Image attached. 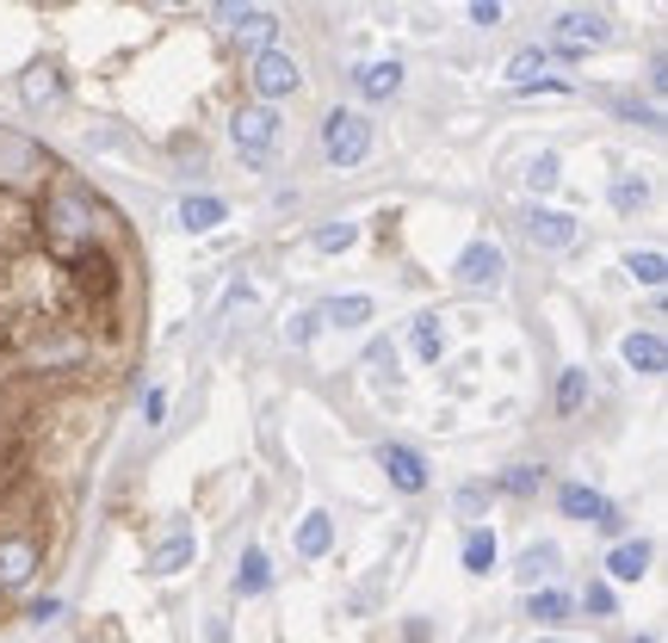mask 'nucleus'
<instances>
[{"label": "nucleus", "mask_w": 668, "mask_h": 643, "mask_svg": "<svg viewBox=\"0 0 668 643\" xmlns=\"http://www.w3.org/2000/svg\"><path fill=\"white\" fill-rule=\"evenodd\" d=\"M57 173L50 149L0 131V606L57 557L131 372V247L57 242L44 223Z\"/></svg>", "instance_id": "f257e3e1"}, {"label": "nucleus", "mask_w": 668, "mask_h": 643, "mask_svg": "<svg viewBox=\"0 0 668 643\" xmlns=\"http://www.w3.org/2000/svg\"><path fill=\"white\" fill-rule=\"evenodd\" d=\"M365 149H372V118L365 112H328L323 118V155L335 161V168L365 161Z\"/></svg>", "instance_id": "f03ea898"}, {"label": "nucleus", "mask_w": 668, "mask_h": 643, "mask_svg": "<svg viewBox=\"0 0 668 643\" xmlns=\"http://www.w3.org/2000/svg\"><path fill=\"white\" fill-rule=\"evenodd\" d=\"M230 136H235V155H242L248 168H260L272 155V143H279V112H272V106H242Z\"/></svg>", "instance_id": "7ed1b4c3"}, {"label": "nucleus", "mask_w": 668, "mask_h": 643, "mask_svg": "<svg viewBox=\"0 0 668 643\" xmlns=\"http://www.w3.org/2000/svg\"><path fill=\"white\" fill-rule=\"evenodd\" d=\"M248 87L260 94V106H272V99L297 94V87H304V75H297V62H291L286 50H260V57H254V69H248Z\"/></svg>", "instance_id": "20e7f679"}, {"label": "nucleus", "mask_w": 668, "mask_h": 643, "mask_svg": "<svg viewBox=\"0 0 668 643\" xmlns=\"http://www.w3.org/2000/svg\"><path fill=\"white\" fill-rule=\"evenodd\" d=\"M607 38H612L607 13H563L557 20V50L563 57H582V50H594V44H607Z\"/></svg>", "instance_id": "39448f33"}, {"label": "nucleus", "mask_w": 668, "mask_h": 643, "mask_svg": "<svg viewBox=\"0 0 668 643\" xmlns=\"http://www.w3.org/2000/svg\"><path fill=\"white\" fill-rule=\"evenodd\" d=\"M557 501H563V513H570V520H588V526H600V532H619V508H612L607 495L582 489V483H563V489H557Z\"/></svg>", "instance_id": "423d86ee"}, {"label": "nucleus", "mask_w": 668, "mask_h": 643, "mask_svg": "<svg viewBox=\"0 0 668 643\" xmlns=\"http://www.w3.org/2000/svg\"><path fill=\"white\" fill-rule=\"evenodd\" d=\"M378 464H384V476H390L402 495L427 489V458H421L415 446H378Z\"/></svg>", "instance_id": "0eeeda50"}, {"label": "nucleus", "mask_w": 668, "mask_h": 643, "mask_svg": "<svg viewBox=\"0 0 668 643\" xmlns=\"http://www.w3.org/2000/svg\"><path fill=\"white\" fill-rule=\"evenodd\" d=\"M452 272H459V284H471V291H483V284L496 291V284H501V247L496 242H471Z\"/></svg>", "instance_id": "6e6552de"}, {"label": "nucleus", "mask_w": 668, "mask_h": 643, "mask_svg": "<svg viewBox=\"0 0 668 643\" xmlns=\"http://www.w3.org/2000/svg\"><path fill=\"white\" fill-rule=\"evenodd\" d=\"M353 87H360L365 99H390L402 87V62H365L360 75H353Z\"/></svg>", "instance_id": "1a4fd4ad"}, {"label": "nucleus", "mask_w": 668, "mask_h": 643, "mask_svg": "<svg viewBox=\"0 0 668 643\" xmlns=\"http://www.w3.org/2000/svg\"><path fill=\"white\" fill-rule=\"evenodd\" d=\"M626 365H631V372H649V378H656V372L668 365L663 335H626Z\"/></svg>", "instance_id": "9d476101"}, {"label": "nucleus", "mask_w": 668, "mask_h": 643, "mask_svg": "<svg viewBox=\"0 0 668 643\" xmlns=\"http://www.w3.org/2000/svg\"><path fill=\"white\" fill-rule=\"evenodd\" d=\"M533 242L538 247H570L575 242V217H563V210H533Z\"/></svg>", "instance_id": "9b49d317"}, {"label": "nucleus", "mask_w": 668, "mask_h": 643, "mask_svg": "<svg viewBox=\"0 0 668 643\" xmlns=\"http://www.w3.org/2000/svg\"><path fill=\"white\" fill-rule=\"evenodd\" d=\"M267 582H272L267 550H248V557H242V569H235V600H254V594H267Z\"/></svg>", "instance_id": "f8f14e48"}, {"label": "nucleus", "mask_w": 668, "mask_h": 643, "mask_svg": "<svg viewBox=\"0 0 668 643\" xmlns=\"http://www.w3.org/2000/svg\"><path fill=\"white\" fill-rule=\"evenodd\" d=\"M192 557H198V545H192V538H168V545L149 550V575H180Z\"/></svg>", "instance_id": "ddd939ff"}, {"label": "nucleus", "mask_w": 668, "mask_h": 643, "mask_svg": "<svg viewBox=\"0 0 668 643\" xmlns=\"http://www.w3.org/2000/svg\"><path fill=\"white\" fill-rule=\"evenodd\" d=\"M223 217H230V210H223V198H210V192H198V198L180 205V223H186V229H217Z\"/></svg>", "instance_id": "4468645a"}, {"label": "nucleus", "mask_w": 668, "mask_h": 643, "mask_svg": "<svg viewBox=\"0 0 668 643\" xmlns=\"http://www.w3.org/2000/svg\"><path fill=\"white\" fill-rule=\"evenodd\" d=\"M607 569H612V582H637V575L649 569V545H644V538H637V545H619L607 557Z\"/></svg>", "instance_id": "2eb2a0df"}, {"label": "nucleus", "mask_w": 668, "mask_h": 643, "mask_svg": "<svg viewBox=\"0 0 668 643\" xmlns=\"http://www.w3.org/2000/svg\"><path fill=\"white\" fill-rule=\"evenodd\" d=\"M464 569H471V575H489V569H496V532H464Z\"/></svg>", "instance_id": "dca6fc26"}, {"label": "nucleus", "mask_w": 668, "mask_h": 643, "mask_svg": "<svg viewBox=\"0 0 668 643\" xmlns=\"http://www.w3.org/2000/svg\"><path fill=\"white\" fill-rule=\"evenodd\" d=\"M328 545H335V520H328V513H309L304 526H297V550H304V557H323Z\"/></svg>", "instance_id": "f3484780"}, {"label": "nucleus", "mask_w": 668, "mask_h": 643, "mask_svg": "<svg viewBox=\"0 0 668 643\" xmlns=\"http://www.w3.org/2000/svg\"><path fill=\"white\" fill-rule=\"evenodd\" d=\"M323 322H335V328H360V322H372V298H335L328 310H316Z\"/></svg>", "instance_id": "a211bd4d"}, {"label": "nucleus", "mask_w": 668, "mask_h": 643, "mask_svg": "<svg viewBox=\"0 0 668 643\" xmlns=\"http://www.w3.org/2000/svg\"><path fill=\"white\" fill-rule=\"evenodd\" d=\"M230 20H235V38L260 44V50H267L272 32H279V20H272V13H260V7H254V13H230Z\"/></svg>", "instance_id": "6ab92c4d"}, {"label": "nucleus", "mask_w": 668, "mask_h": 643, "mask_svg": "<svg viewBox=\"0 0 668 643\" xmlns=\"http://www.w3.org/2000/svg\"><path fill=\"white\" fill-rule=\"evenodd\" d=\"M57 99H62L57 69H32V75H25V106H57Z\"/></svg>", "instance_id": "aec40b11"}, {"label": "nucleus", "mask_w": 668, "mask_h": 643, "mask_svg": "<svg viewBox=\"0 0 668 643\" xmlns=\"http://www.w3.org/2000/svg\"><path fill=\"white\" fill-rule=\"evenodd\" d=\"M551 569H557V545H533L526 557H520V582H526V587L538 594V582H545Z\"/></svg>", "instance_id": "412c9836"}, {"label": "nucleus", "mask_w": 668, "mask_h": 643, "mask_svg": "<svg viewBox=\"0 0 668 643\" xmlns=\"http://www.w3.org/2000/svg\"><path fill=\"white\" fill-rule=\"evenodd\" d=\"M582 402H588V372H563V378H557V409L575 415Z\"/></svg>", "instance_id": "4be33fe9"}, {"label": "nucleus", "mask_w": 668, "mask_h": 643, "mask_svg": "<svg viewBox=\"0 0 668 643\" xmlns=\"http://www.w3.org/2000/svg\"><path fill=\"white\" fill-rule=\"evenodd\" d=\"M508 75H514L520 87H533V81L545 87V81H551V75H545V50H520V57L508 62Z\"/></svg>", "instance_id": "5701e85b"}, {"label": "nucleus", "mask_w": 668, "mask_h": 643, "mask_svg": "<svg viewBox=\"0 0 668 643\" xmlns=\"http://www.w3.org/2000/svg\"><path fill=\"white\" fill-rule=\"evenodd\" d=\"M360 242V223H328V229H316V247L323 254H341V247H353Z\"/></svg>", "instance_id": "b1692460"}, {"label": "nucleus", "mask_w": 668, "mask_h": 643, "mask_svg": "<svg viewBox=\"0 0 668 643\" xmlns=\"http://www.w3.org/2000/svg\"><path fill=\"white\" fill-rule=\"evenodd\" d=\"M316 328H323V316H316V310H297V316L286 322V341L291 347H309V341H316Z\"/></svg>", "instance_id": "393cba45"}, {"label": "nucleus", "mask_w": 668, "mask_h": 643, "mask_svg": "<svg viewBox=\"0 0 668 643\" xmlns=\"http://www.w3.org/2000/svg\"><path fill=\"white\" fill-rule=\"evenodd\" d=\"M626 266H631V279H644V284H663V272H668V260L656 247H649V254H631Z\"/></svg>", "instance_id": "a878e982"}, {"label": "nucleus", "mask_w": 668, "mask_h": 643, "mask_svg": "<svg viewBox=\"0 0 668 643\" xmlns=\"http://www.w3.org/2000/svg\"><path fill=\"white\" fill-rule=\"evenodd\" d=\"M439 347H446L439 322H434V316H421V322H415V353H421V360H439Z\"/></svg>", "instance_id": "bb28decb"}, {"label": "nucleus", "mask_w": 668, "mask_h": 643, "mask_svg": "<svg viewBox=\"0 0 668 643\" xmlns=\"http://www.w3.org/2000/svg\"><path fill=\"white\" fill-rule=\"evenodd\" d=\"M538 483H545V471H533V464H514V471H501V489H508V495H533Z\"/></svg>", "instance_id": "cd10ccee"}, {"label": "nucleus", "mask_w": 668, "mask_h": 643, "mask_svg": "<svg viewBox=\"0 0 668 643\" xmlns=\"http://www.w3.org/2000/svg\"><path fill=\"white\" fill-rule=\"evenodd\" d=\"M526 612H533V619H545V624H557L563 612H570V600H563V594H533V600H526Z\"/></svg>", "instance_id": "c85d7f7f"}, {"label": "nucleus", "mask_w": 668, "mask_h": 643, "mask_svg": "<svg viewBox=\"0 0 668 643\" xmlns=\"http://www.w3.org/2000/svg\"><path fill=\"white\" fill-rule=\"evenodd\" d=\"M526 180H533V192H551V186H557V155H538Z\"/></svg>", "instance_id": "c756f323"}, {"label": "nucleus", "mask_w": 668, "mask_h": 643, "mask_svg": "<svg viewBox=\"0 0 668 643\" xmlns=\"http://www.w3.org/2000/svg\"><path fill=\"white\" fill-rule=\"evenodd\" d=\"M612 205L637 210V205H644V180H619V186H612Z\"/></svg>", "instance_id": "7c9ffc66"}, {"label": "nucleus", "mask_w": 668, "mask_h": 643, "mask_svg": "<svg viewBox=\"0 0 668 643\" xmlns=\"http://www.w3.org/2000/svg\"><path fill=\"white\" fill-rule=\"evenodd\" d=\"M582 600H588V612H612V587L607 582H588V594H582Z\"/></svg>", "instance_id": "2f4dec72"}, {"label": "nucleus", "mask_w": 668, "mask_h": 643, "mask_svg": "<svg viewBox=\"0 0 668 643\" xmlns=\"http://www.w3.org/2000/svg\"><path fill=\"white\" fill-rule=\"evenodd\" d=\"M365 365H372V372H378V365H390V372H397V347H390V341H378L372 353H365Z\"/></svg>", "instance_id": "473e14b6"}, {"label": "nucleus", "mask_w": 668, "mask_h": 643, "mask_svg": "<svg viewBox=\"0 0 668 643\" xmlns=\"http://www.w3.org/2000/svg\"><path fill=\"white\" fill-rule=\"evenodd\" d=\"M143 415H149V421L168 415V390H149V397H143Z\"/></svg>", "instance_id": "72a5a7b5"}, {"label": "nucleus", "mask_w": 668, "mask_h": 643, "mask_svg": "<svg viewBox=\"0 0 668 643\" xmlns=\"http://www.w3.org/2000/svg\"><path fill=\"white\" fill-rule=\"evenodd\" d=\"M459 513H483V489H464L459 495Z\"/></svg>", "instance_id": "f704fd0d"}, {"label": "nucleus", "mask_w": 668, "mask_h": 643, "mask_svg": "<svg viewBox=\"0 0 668 643\" xmlns=\"http://www.w3.org/2000/svg\"><path fill=\"white\" fill-rule=\"evenodd\" d=\"M538 643H563V638H538Z\"/></svg>", "instance_id": "c9c22d12"}, {"label": "nucleus", "mask_w": 668, "mask_h": 643, "mask_svg": "<svg viewBox=\"0 0 668 643\" xmlns=\"http://www.w3.org/2000/svg\"><path fill=\"white\" fill-rule=\"evenodd\" d=\"M637 643H656V638H637Z\"/></svg>", "instance_id": "e433bc0d"}]
</instances>
